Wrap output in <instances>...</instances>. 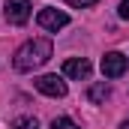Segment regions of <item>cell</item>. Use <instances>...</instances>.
<instances>
[{"instance_id":"6da1fadb","label":"cell","mask_w":129,"mask_h":129,"mask_svg":"<svg viewBox=\"0 0 129 129\" xmlns=\"http://www.w3.org/2000/svg\"><path fill=\"white\" fill-rule=\"evenodd\" d=\"M51 42L48 39H30V42H24L18 51H15V69L18 72H30V69H39L42 63H48L51 60Z\"/></svg>"},{"instance_id":"7a4b0ae2","label":"cell","mask_w":129,"mask_h":129,"mask_svg":"<svg viewBox=\"0 0 129 129\" xmlns=\"http://www.w3.org/2000/svg\"><path fill=\"white\" fill-rule=\"evenodd\" d=\"M30 9H33V6L27 3V0H6L3 15H6V21H9V24H27Z\"/></svg>"},{"instance_id":"3957f363","label":"cell","mask_w":129,"mask_h":129,"mask_svg":"<svg viewBox=\"0 0 129 129\" xmlns=\"http://www.w3.org/2000/svg\"><path fill=\"white\" fill-rule=\"evenodd\" d=\"M36 90L51 99H60V96H66V81L60 75H42V78H36Z\"/></svg>"},{"instance_id":"277c9868","label":"cell","mask_w":129,"mask_h":129,"mask_svg":"<svg viewBox=\"0 0 129 129\" xmlns=\"http://www.w3.org/2000/svg\"><path fill=\"white\" fill-rule=\"evenodd\" d=\"M36 21H39V27L42 30H63L66 24H69V15L66 12H57V9H42L39 15H36Z\"/></svg>"},{"instance_id":"5b68a950","label":"cell","mask_w":129,"mask_h":129,"mask_svg":"<svg viewBox=\"0 0 129 129\" xmlns=\"http://www.w3.org/2000/svg\"><path fill=\"white\" fill-rule=\"evenodd\" d=\"M123 72H126V57L120 51H108L102 57V75L105 78H120Z\"/></svg>"},{"instance_id":"8992f818","label":"cell","mask_w":129,"mask_h":129,"mask_svg":"<svg viewBox=\"0 0 129 129\" xmlns=\"http://www.w3.org/2000/svg\"><path fill=\"white\" fill-rule=\"evenodd\" d=\"M63 75L66 78H90V60L87 57H69L63 63Z\"/></svg>"},{"instance_id":"52a82bcc","label":"cell","mask_w":129,"mask_h":129,"mask_svg":"<svg viewBox=\"0 0 129 129\" xmlns=\"http://www.w3.org/2000/svg\"><path fill=\"white\" fill-rule=\"evenodd\" d=\"M108 96H111V87H108L105 81H99V84H93V87L87 90V99H90V102H105Z\"/></svg>"},{"instance_id":"ba28073f","label":"cell","mask_w":129,"mask_h":129,"mask_svg":"<svg viewBox=\"0 0 129 129\" xmlns=\"http://www.w3.org/2000/svg\"><path fill=\"white\" fill-rule=\"evenodd\" d=\"M12 129H39V123H36V117H15Z\"/></svg>"},{"instance_id":"9c48e42d","label":"cell","mask_w":129,"mask_h":129,"mask_svg":"<svg viewBox=\"0 0 129 129\" xmlns=\"http://www.w3.org/2000/svg\"><path fill=\"white\" fill-rule=\"evenodd\" d=\"M51 129H78V126H75V123H72L69 117H57V120L51 123Z\"/></svg>"},{"instance_id":"30bf717a","label":"cell","mask_w":129,"mask_h":129,"mask_svg":"<svg viewBox=\"0 0 129 129\" xmlns=\"http://www.w3.org/2000/svg\"><path fill=\"white\" fill-rule=\"evenodd\" d=\"M66 3H69V6H93L96 0H66Z\"/></svg>"},{"instance_id":"8fae6325","label":"cell","mask_w":129,"mask_h":129,"mask_svg":"<svg viewBox=\"0 0 129 129\" xmlns=\"http://www.w3.org/2000/svg\"><path fill=\"white\" fill-rule=\"evenodd\" d=\"M120 18H129V0L120 3Z\"/></svg>"},{"instance_id":"7c38bea8","label":"cell","mask_w":129,"mask_h":129,"mask_svg":"<svg viewBox=\"0 0 129 129\" xmlns=\"http://www.w3.org/2000/svg\"><path fill=\"white\" fill-rule=\"evenodd\" d=\"M120 129H129V117H126V120H123V123H120Z\"/></svg>"}]
</instances>
